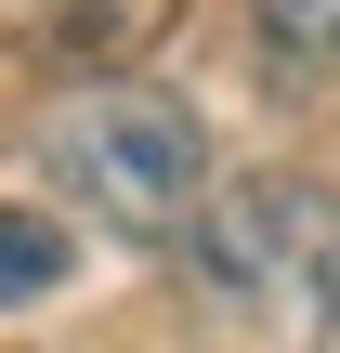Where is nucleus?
<instances>
[{
  "instance_id": "f257e3e1",
  "label": "nucleus",
  "mask_w": 340,
  "mask_h": 353,
  "mask_svg": "<svg viewBox=\"0 0 340 353\" xmlns=\"http://www.w3.org/2000/svg\"><path fill=\"white\" fill-rule=\"evenodd\" d=\"M39 183L105 223L118 249H197L210 196H223V157H210V118L157 79H79L39 105Z\"/></svg>"
},
{
  "instance_id": "f03ea898",
  "label": "nucleus",
  "mask_w": 340,
  "mask_h": 353,
  "mask_svg": "<svg viewBox=\"0 0 340 353\" xmlns=\"http://www.w3.org/2000/svg\"><path fill=\"white\" fill-rule=\"evenodd\" d=\"M183 262L223 314L275 327V353H340V183H301V170L223 183Z\"/></svg>"
},
{
  "instance_id": "7ed1b4c3",
  "label": "nucleus",
  "mask_w": 340,
  "mask_h": 353,
  "mask_svg": "<svg viewBox=\"0 0 340 353\" xmlns=\"http://www.w3.org/2000/svg\"><path fill=\"white\" fill-rule=\"evenodd\" d=\"M170 26H183V0H0V39L26 65H52L66 92L79 79H131Z\"/></svg>"
},
{
  "instance_id": "20e7f679",
  "label": "nucleus",
  "mask_w": 340,
  "mask_h": 353,
  "mask_svg": "<svg viewBox=\"0 0 340 353\" xmlns=\"http://www.w3.org/2000/svg\"><path fill=\"white\" fill-rule=\"evenodd\" d=\"M249 52L275 92H340V0H249Z\"/></svg>"
},
{
  "instance_id": "39448f33",
  "label": "nucleus",
  "mask_w": 340,
  "mask_h": 353,
  "mask_svg": "<svg viewBox=\"0 0 340 353\" xmlns=\"http://www.w3.org/2000/svg\"><path fill=\"white\" fill-rule=\"evenodd\" d=\"M66 275H79V223H66V210H39V196H0V314L52 301Z\"/></svg>"
}]
</instances>
